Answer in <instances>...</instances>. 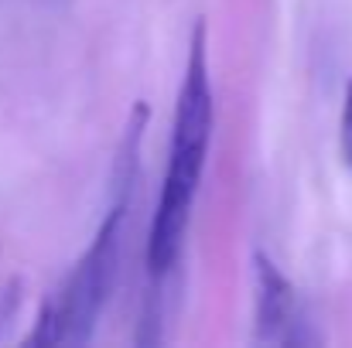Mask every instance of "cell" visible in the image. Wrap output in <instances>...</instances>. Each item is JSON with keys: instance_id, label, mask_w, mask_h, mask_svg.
I'll return each mask as SVG.
<instances>
[{"instance_id": "obj_1", "label": "cell", "mask_w": 352, "mask_h": 348, "mask_svg": "<svg viewBox=\"0 0 352 348\" xmlns=\"http://www.w3.org/2000/svg\"><path fill=\"white\" fill-rule=\"evenodd\" d=\"M212 130H216V100H212V72H209V24L206 17H199L188 38V58L175 100L171 140H168V167H164L161 195L144 246L151 283L168 280L182 259L192 209L209 164Z\"/></svg>"}, {"instance_id": "obj_2", "label": "cell", "mask_w": 352, "mask_h": 348, "mask_svg": "<svg viewBox=\"0 0 352 348\" xmlns=\"http://www.w3.org/2000/svg\"><path fill=\"white\" fill-rule=\"evenodd\" d=\"M147 130V103L140 100L123 126V140L117 150L113 167V202L96 226L86 253L76 259V266L65 273L58 290L45 297L38 321L28 335V345H89L100 325V314L110 301V290L117 283L120 242H123V222L130 212V195L140 171V140Z\"/></svg>"}, {"instance_id": "obj_4", "label": "cell", "mask_w": 352, "mask_h": 348, "mask_svg": "<svg viewBox=\"0 0 352 348\" xmlns=\"http://www.w3.org/2000/svg\"><path fill=\"white\" fill-rule=\"evenodd\" d=\"M339 154H342L346 167L352 171V79H349V86H346L342 113H339Z\"/></svg>"}, {"instance_id": "obj_3", "label": "cell", "mask_w": 352, "mask_h": 348, "mask_svg": "<svg viewBox=\"0 0 352 348\" xmlns=\"http://www.w3.org/2000/svg\"><path fill=\"white\" fill-rule=\"evenodd\" d=\"M253 342L287 348L318 342L294 283L263 249L253 253Z\"/></svg>"}]
</instances>
